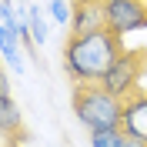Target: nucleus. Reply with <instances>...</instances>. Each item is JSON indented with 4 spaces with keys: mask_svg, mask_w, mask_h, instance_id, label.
<instances>
[{
    "mask_svg": "<svg viewBox=\"0 0 147 147\" xmlns=\"http://www.w3.org/2000/svg\"><path fill=\"white\" fill-rule=\"evenodd\" d=\"M47 20H44V13H40V7L37 3H30V37H34V44L40 47V44H47Z\"/></svg>",
    "mask_w": 147,
    "mask_h": 147,
    "instance_id": "nucleus-11",
    "label": "nucleus"
},
{
    "mask_svg": "<svg viewBox=\"0 0 147 147\" xmlns=\"http://www.w3.org/2000/svg\"><path fill=\"white\" fill-rule=\"evenodd\" d=\"M0 57L10 64L13 74H24V57H20V34L0 24Z\"/></svg>",
    "mask_w": 147,
    "mask_h": 147,
    "instance_id": "nucleus-8",
    "label": "nucleus"
},
{
    "mask_svg": "<svg viewBox=\"0 0 147 147\" xmlns=\"http://www.w3.org/2000/svg\"><path fill=\"white\" fill-rule=\"evenodd\" d=\"M120 147H144V140H137V137H124V144Z\"/></svg>",
    "mask_w": 147,
    "mask_h": 147,
    "instance_id": "nucleus-12",
    "label": "nucleus"
},
{
    "mask_svg": "<svg viewBox=\"0 0 147 147\" xmlns=\"http://www.w3.org/2000/svg\"><path fill=\"white\" fill-rule=\"evenodd\" d=\"M120 130L127 137H137L147 144V94H130L124 100V120H120Z\"/></svg>",
    "mask_w": 147,
    "mask_h": 147,
    "instance_id": "nucleus-5",
    "label": "nucleus"
},
{
    "mask_svg": "<svg viewBox=\"0 0 147 147\" xmlns=\"http://www.w3.org/2000/svg\"><path fill=\"white\" fill-rule=\"evenodd\" d=\"M0 134L10 140H17L24 144L27 140V130H24V114H20L17 100L10 97V94H0Z\"/></svg>",
    "mask_w": 147,
    "mask_h": 147,
    "instance_id": "nucleus-6",
    "label": "nucleus"
},
{
    "mask_svg": "<svg viewBox=\"0 0 147 147\" xmlns=\"http://www.w3.org/2000/svg\"><path fill=\"white\" fill-rule=\"evenodd\" d=\"M124 137L127 134L120 127H100V130H90V147H120Z\"/></svg>",
    "mask_w": 147,
    "mask_h": 147,
    "instance_id": "nucleus-9",
    "label": "nucleus"
},
{
    "mask_svg": "<svg viewBox=\"0 0 147 147\" xmlns=\"http://www.w3.org/2000/svg\"><path fill=\"white\" fill-rule=\"evenodd\" d=\"M124 37L114 34V30L104 24L97 30H87V34H70L64 44V70L74 84H100V77L107 74V67L114 64L124 50L120 44Z\"/></svg>",
    "mask_w": 147,
    "mask_h": 147,
    "instance_id": "nucleus-1",
    "label": "nucleus"
},
{
    "mask_svg": "<svg viewBox=\"0 0 147 147\" xmlns=\"http://www.w3.org/2000/svg\"><path fill=\"white\" fill-rule=\"evenodd\" d=\"M74 114L87 130L120 127L124 120V100L110 94L100 84H77L74 87Z\"/></svg>",
    "mask_w": 147,
    "mask_h": 147,
    "instance_id": "nucleus-2",
    "label": "nucleus"
},
{
    "mask_svg": "<svg viewBox=\"0 0 147 147\" xmlns=\"http://www.w3.org/2000/svg\"><path fill=\"white\" fill-rule=\"evenodd\" d=\"M47 13L57 27H67L70 30V20H74V0H50L47 3Z\"/></svg>",
    "mask_w": 147,
    "mask_h": 147,
    "instance_id": "nucleus-10",
    "label": "nucleus"
},
{
    "mask_svg": "<svg viewBox=\"0 0 147 147\" xmlns=\"http://www.w3.org/2000/svg\"><path fill=\"white\" fill-rule=\"evenodd\" d=\"M144 3H147V0H144Z\"/></svg>",
    "mask_w": 147,
    "mask_h": 147,
    "instance_id": "nucleus-16",
    "label": "nucleus"
},
{
    "mask_svg": "<svg viewBox=\"0 0 147 147\" xmlns=\"http://www.w3.org/2000/svg\"><path fill=\"white\" fill-rule=\"evenodd\" d=\"M140 74H147V50H120V57L107 67V74L100 77V87H107L110 94H117L120 100H127L130 94H137Z\"/></svg>",
    "mask_w": 147,
    "mask_h": 147,
    "instance_id": "nucleus-3",
    "label": "nucleus"
},
{
    "mask_svg": "<svg viewBox=\"0 0 147 147\" xmlns=\"http://www.w3.org/2000/svg\"><path fill=\"white\" fill-rule=\"evenodd\" d=\"M144 147H147V144H144Z\"/></svg>",
    "mask_w": 147,
    "mask_h": 147,
    "instance_id": "nucleus-17",
    "label": "nucleus"
},
{
    "mask_svg": "<svg viewBox=\"0 0 147 147\" xmlns=\"http://www.w3.org/2000/svg\"><path fill=\"white\" fill-rule=\"evenodd\" d=\"M74 3H100V0H74Z\"/></svg>",
    "mask_w": 147,
    "mask_h": 147,
    "instance_id": "nucleus-14",
    "label": "nucleus"
},
{
    "mask_svg": "<svg viewBox=\"0 0 147 147\" xmlns=\"http://www.w3.org/2000/svg\"><path fill=\"white\" fill-rule=\"evenodd\" d=\"M0 94H10V84H7V77H3V70H0Z\"/></svg>",
    "mask_w": 147,
    "mask_h": 147,
    "instance_id": "nucleus-13",
    "label": "nucleus"
},
{
    "mask_svg": "<svg viewBox=\"0 0 147 147\" xmlns=\"http://www.w3.org/2000/svg\"><path fill=\"white\" fill-rule=\"evenodd\" d=\"M3 147H20V144H17V140H13V144H10V140H7V144H3Z\"/></svg>",
    "mask_w": 147,
    "mask_h": 147,
    "instance_id": "nucleus-15",
    "label": "nucleus"
},
{
    "mask_svg": "<svg viewBox=\"0 0 147 147\" xmlns=\"http://www.w3.org/2000/svg\"><path fill=\"white\" fill-rule=\"evenodd\" d=\"M104 27V0L100 3H74L70 34H87V30Z\"/></svg>",
    "mask_w": 147,
    "mask_h": 147,
    "instance_id": "nucleus-7",
    "label": "nucleus"
},
{
    "mask_svg": "<svg viewBox=\"0 0 147 147\" xmlns=\"http://www.w3.org/2000/svg\"><path fill=\"white\" fill-rule=\"evenodd\" d=\"M104 24L120 37L134 30H147V3L144 0H104Z\"/></svg>",
    "mask_w": 147,
    "mask_h": 147,
    "instance_id": "nucleus-4",
    "label": "nucleus"
}]
</instances>
